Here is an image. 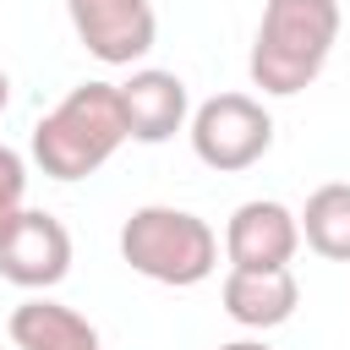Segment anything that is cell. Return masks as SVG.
<instances>
[{
  "mask_svg": "<svg viewBox=\"0 0 350 350\" xmlns=\"http://www.w3.org/2000/svg\"><path fill=\"white\" fill-rule=\"evenodd\" d=\"M131 142L120 82H77L49 115L33 126V164L49 180H88L115 159V148Z\"/></svg>",
  "mask_w": 350,
  "mask_h": 350,
  "instance_id": "1",
  "label": "cell"
},
{
  "mask_svg": "<svg viewBox=\"0 0 350 350\" xmlns=\"http://www.w3.org/2000/svg\"><path fill=\"white\" fill-rule=\"evenodd\" d=\"M339 44V0H268L252 38V82L273 98L312 88Z\"/></svg>",
  "mask_w": 350,
  "mask_h": 350,
  "instance_id": "2",
  "label": "cell"
},
{
  "mask_svg": "<svg viewBox=\"0 0 350 350\" xmlns=\"http://www.w3.org/2000/svg\"><path fill=\"white\" fill-rule=\"evenodd\" d=\"M120 257L131 262V273H142L153 284L191 290L219 268V235L208 219H197L186 208L148 202L120 224Z\"/></svg>",
  "mask_w": 350,
  "mask_h": 350,
  "instance_id": "3",
  "label": "cell"
},
{
  "mask_svg": "<svg viewBox=\"0 0 350 350\" xmlns=\"http://www.w3.org/2000/svg\"><path fill=\"white\" fill-rule=\"evenodd\" d=\"M186 131H191V153L219 175H241L273 148V115L252 93H213L208 104L191 109Z\"/></svg>",
  "mask_w": 350,
  "mask_h": 350,
  "instance_id": "4",
  "label": "cell"
},
{
  "mask_svg": "<svg viewBox=\"0 0 350 350\" xmlns=\"http://www.w3.org/2000/svg\"><path fill=\"white\" fill-rule=\"evenodd\" d=\"M66 273H71V230L44 208H22L0 235V279H11L16 290H55Z\"/></svg>",
  "mask_w": 350,
  "mask_h": 350,
  "instance_id": "5",
  "label": "cell"
},
{
  "mask_svg": "<svg viewBox=\"0 0 350 350\" xmlns=\"http://www.w3.org/2000/svg\"><path fill=\"white\" fill-rule=\"evenodd\" d=\"M66 16L77 27L82 49L104 66H131L159 38L153 0H66Z\"/></svg>",
  "mask_w": 350,
  "mask_h": 350,
  "instance_id": "6",
  "label": "cell"
},
{
  "mask_svg": "<svg viewBox=\"0 0 350 350\" xmlns=\"http://www.w3.org/2000/svg\"><path fill=\"white\" fill-rule=\"evenodd\" d=\"M295 246H301V224L273 197L241 202L230 213V224H224V257H230V268H290Z\"/></svg>",
  "mask_w": 350,
  "mask_h": 350,
  "instance_id": "7",
  "label": "cell"
},
{
  "mask_svg": "<svg viewBox=\"0 0 350 350\" xmlns=\"http://www.w3.org/2000/svg\"><path fill=\"white\" fill-rule=\"evenodd\" d=\"M120 109H126L131 142H170L191 120L186 82L175 71H159V66H142V71H131L120 82Z\"/></svg>",
  "mask_w": 350,
  "mask_h": 350,
  "instance_id": "8",
  "label": "cell"
},
{
  "mask_svg": "<svg viewBox=\"0 0 350 350\" xmlns=\"http://www.w3.org/2000/svg\"><path fill=\"white\" fill-rule=\"evenodd\" d=\"M219 295H224V312L241 328H257V334L290 323L295 306H301V284H295L290 268H230Z\"/></svg>",
  "mask_w": 350,
  "mask_h": 350,
  "instance_id": "9",
  "label": "cell"
},
{
  "mask_svg": "<svg viewBox=\"0 0 350 350\" xmlns=\"http://www.w3.org/2000/svg\"><path fill=\"white\" fill-rule=\"evenodd\" d=\"M11 345L16 350H104L98 345V328L77 312V306H60L49 295H27L22 306H11Z\"/></svg>",
  "mask_w": 350,
  "mask_h": 350,
  "instance_id": "10",
  "label": "cell"
},
{
  "mask_svg": "<svg viewBox=\"0 0 350 350\" xmlns=\"http://www.w3.org/2000/svg\"><path fill=\"white\" fill-rule=\"evenodd\" d=\"M301 241L328 257V262H350V180H328L306 197V208L295 213Z\"/></svg>",
  "mask_w": 350,
  "mask_h": 350,
  "instance_id": "11",
  "label": "cell"
},
{
  "mask_svg": "<svg viewBox=\"0 0 350 350\" xmlns=\"http://www.w3.org/2000/svg\"><path fill=\"white\" fill-rule=\"evenodd\" d=\"M22 197H27V164H22V153H16V148H5V142H0V235H5V224L27 208Z\"/></svg>",
  "mask_w": 350,
  "mask_h": 350,
  "instance_id": "12",
  "label": "cell"
},
{
  "mask_svg": "<svg viewBox=\"0 0 350 350\" xmlns=\"http://www.w3.org/2000/svg\"><path fill=\"white\" fill-rule=\"evenodd\" d=\"M219 350H268L262 339H230V345H219Z\"/></svg>",
  "mask_w": 350,
  "mask_h": 350,
  "instance_id": "13",
  "label": "cell"
},
{
  "mask_svg": "<svg viewBox=\"0 0 350 350\" xmlns=\"http://www.w3.org/2000/svg\"><path fill=\"white\" fill-rule=\"evenodd\" d=\"M5 104H11V77L0 71V115H5Z\"/></svg>",
  "mask_w": 350,
  "mask_h": 350,
  "instance_id": "14",
  "label": "cell"
}]
</instances>
